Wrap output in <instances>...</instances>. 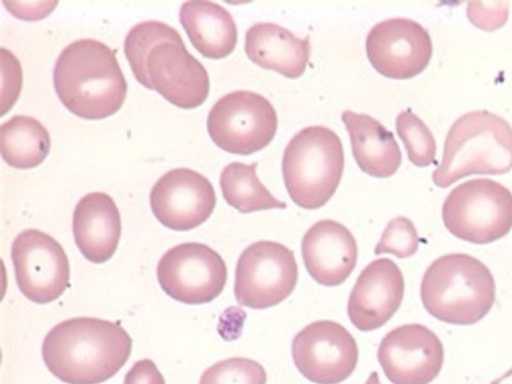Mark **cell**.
<instances>
[{
	"label": "cell",
	"instance_id": "6da1fadb",
	"mask_svg": "<svg viewBox=\"0 0 512 384\" xmlns=\"http://www.w3.org/2000/svg\"><path fill=\"white\" fill-rule=\"evenodd\" d=\"M124 53L136 80L171 104L194 109L207 99L208 72L170 25L156 20L134 25L126 35Z\"/></svg>",
	"mask_w": 512,
	"mask_h": 384
},
{
	"label": "cell",
	"instance_id": "7a4b0ae2",
	"mask_svg": "<svg viewBox=\"0 0 512 384\" xmlns=\"http://www.w3.org/2000/svg\"><path fill=\"white\" fill-rule=\"evenodd\" d=\"M131 349L132 339L119 324L75 317L46 334L42 357L48 370L67 384H99L124 366Z\"/></svg>",
	"mask_w": 512,
	"mask_h": 384
},
{
	"label": "cell",
	"instance_id": "3957f363",
	"mask_svg": "<svg viewBox=\"0 0 512 384\" xmlns=\"http://www.w3.org/2000/svg\"><path fill=\"white\" fill-rule=\"evenodd\" d=\"M53 83L62 104L74 115L104 119L124 103L127 83L115 51L95 39H79L59 54Z\"/></svg>",
	"mask_w": 512,
	"mask_h": 384
},
{
	"label": "cell",
	"instance_id": "277c9868",
	"mask_svg": "<svg viewBox=\"0 0 512 384\" xmlns=\"http://www.w3.org/2000/svg\"><path fill=\"white\" fill-rule=\"evenodd\" d=\"M420 295L434 318L472 325L484 318L495 301V281L488 267L464 253L435 259L424 272Z\"/></svg>",
	"mask_w": 512,
	"mask_h": 384
},
{
	"label": "cell",
	"instance_id": "5b68a950",
	"mask_svg": "<svg viewBox=\"0 0 512 384\" xmlns=\"http://www.w3.org/2000/svg\"><path fill=\"white\" fill-rule=\"evenodd\" d=\"M512 168V128L500 116L473 111L451 126L440 166L433 172L436 186L446 188L471 174L501 175Z\"/></svg>",
	"mask_w": 512,
	"mask_h": 384
},
{
	"label": "cell",
	"instance_id": "8992f818",
	"mask_svg": "<svg viewBox=\"0 0 512 384\" xmlns=\"http://www.w3.org/2000/svg\"><path fill=\"white\" fill-rule=\"evenodd\" d=\"M344 170V151L338 135L325 126H309L289 141L282 174L292 201L313 210L334 195Z\"/></svg>",
	"mask_w": 512,
	"mask_h": 384
},
{
	"label": "cell",
	"instance_id": "52a82bcc",
	"mask_svg": "<svg viewBox=\"0 0 512 384\" xmlns=\"http://www.w3.org/2000/svg\"><path fill=\"white\" fill-rule=\"evenodd\" d=\"M442 220L447 230L461 240L494 242L512 228V193L491 179L468 180L446 197Z\"/></svg>",
	"mask_w": 512,
	"mask_h": 384
},
{
	"label": "cell",
	"instance_id": "ba28073f",
	"mask_svg": "<svg viewBox=\"0 0 512 384\" xmlns=\"http://www.w3.org/2000/svg\"><path fill=\"white\" fill-rule=\"evenodd\" d=\"M212 141L222 150L249 155L265 148L277 130V114L264 96L237 90L222 96L207 117Z\"/></svg>",
	"mask_w": 512,
	"mask_h": 384
},
{
	"label": "cell",
	"instance_id": "9c48e42d",
	"mask_svg": "<svg viewBox=\"0 0 512 384\" xmlns=\"http://www.w3.org/2000/svg\"><path fill=\"white\" fill-rule=\"evenodd\" d=\"M297 280L298 266L292 250L278 242L257 241L238 258L234 295L241 306L267 309L284 301Z\"/></svg>",
	"mask_w": 512,
	"mask_h": 384
},
{
	"label": "cell",
	"instance_id": "30bf717a",
	"mask_svg": "<svg viewBox=\"0 0 512 384\" xmlns=\"http://www.w3.org/2000/svg\"><path fill=\"white\" fill-rule=\"evenodd\" d=\"M157 278L162 290L184 304L213 301L223 291L227 267L211 247L198 242L178 244L161 257Z\"/></svg>",
	"mask_w": 512,
	"mask_h": 384
},
{
	"label": "cell",
	"instance_id": "8fae6325",
	"mask_svg": "<svg viewBox=\"0 0 512 384\" xmlns=\"http://www.w3.org/2000/svg\"><path fill=\"white\" fill-rule=\"evenodd\" d=\"M291 351L298 371L316 384L345 381L358 362L356 340L343 325L331 320L305 326L294 336Z\"/></svg>",
	"mask_w": 512,
	"mask_h": 384
},
{
	"label": "cell",
	"instance_id": "7c38bea8",
	"mask_svg": "<svg viewBox=\"0 0 512 384\" xmlns=\"http://www.w3.org/2000/svg\"><path fill=\"white\" fill-rule=\"evenodd\" d=\"M11 259L18 288L32 302H52L69 285L70 266L64 249L40 230L19 233L11 246Z\"/></svg>",
	"mask_w": 512,
	"mask_h": 384
},
{
	"label": "cell",
	"instance_id": "4fadbf2b",
	"mask_svg": "<svg viewBox=\"0 0 512 384\" xmlns=\"http://www.w3.org/2000/svg\"><path fill=\"white\" fill-rule=\"evenodd\" d=\"M429 33L408 18H391L377 23L366 38V54L381 75L409 79L420 74L432 57Z\"/></svg>",
	"mask_w": 512,
	"mask_h": 384
},
{
	"label": "cell",
	"instance_id": "5bb4252c",
	"mask_svg": "<svg viewBox=\"0 0 512 384\" xmlns=\"http://www.w3.org/2000/svg\"><path fill=\"white\" fill-rule=\"evenodd\" d=\"M377 358L393 384H429L440 373L444 349L428 327L411 323L389 331L381 340Z\"/></svg>",
	"mask_w": 512,
	"mask_h": 384
},
{
	"label": "cell",
	"instance_id": "9a60e30c",
	"mask_svg": "<svg viewBox=\"0 0 512 384\" xmlns=\"http://www.w3.org/2000/svg\"><path fill=\"white\" fill-rule=\"evenodd\" d=\"M216 195L202 174L175 168L163 174L150 192V206L156 219L175 231H188L203 224L213 213Z\"/></svg>",
	"mask_w": 512,
	"mask_h": 384
},
{
	"label": "cell",
	"instance_id": "2e32d148",
	"mask_svg": "<svg viewBox=\"0 0 512 384\" xmlns=\"http://www.w3.org/2000/svg\"><path fill=\"white\" fill-rule=\"evenodd\" d=\"M404 288V277L393 260H373L361 271L349 295L351 323L360 331L382 327L399 309Z\"/></svg>",
	"mask_w": 512,
	"mask_h": 384
},
{
	"label": "cell",
	"instance_id": "e0dca14e",
	"mask_svg": "<svg viewBox=\"0 0 512 384\" xmlns=\"http://www.w3.org/2000/svg\"><path fill=\"white\" fill-rule=\"evenodd\" d=\"M301 253L309 275L319 284L333 287L345 282L357 262V243L347 227L320 220L304 234Z\"/></svg>",
	"mask_w": 512,
	"mask_h": 384
},
{
	"label": "cell",
	"instance_id": "ac0fdd59",
	"mask_svg": "<svg viewBox=\"0 0 512 384\" xmlns=\"http://www.w3.org/2000/svg\"><path fill=\"white\" fill-rule=\"evenodd\" d=\"M73 236L82 255L101 264L115 253L121 235L119 210L111 196L104 192L84 195L76 204Z\"/></svg>",
	"mask_w": 512,
	"mask_h": 384
},
{
	"label": "cell",
	"instance_id": "d6986e66",
	"mask_svg": "<svg viewBox=\"0 0 512 384\" xmlns=\"http://www.w3.org/2000/svg\"><path fill=\"white\" fill-rule=\"evenodd\" d=\"M244 48L254 64L290 79L304 73L310 55L309 37L301 39L269 22L256 23L246 31Z\"/></svg>",
	"mask_w": 512,
	"mask_h": 384
},
{
	"label": "cell",
	"instance_id": "ffe728a7",
	"mask_svg": "<svg viewBox=\"0 0 512 384\" xmlns=\"http://www.w3.org/2000/svg\"><path fill=\"white\" fill-rule=\"evenodd\" d=\"M341 118L349 133L352 153L359 168L377 178L392 176L402 160L393 133L367 114L344 111Z\"/></svg>",
	"mask_w": 512,
	"mask_h": 384
},
{
	"label": "cell",
	"instance_id": "44dd1931",
	"mask_svg": "<svg viewBox=\"0 0 512 384\" xmlns=\"http://www.w3.org/2000/svg\"><path fill=\"white\" fill-rule=\"evenodd\" d=\"M179 20L193 47L204 57L221 59L237 44V27L231 14L210 1H189L181 5Z\"/></svg>",
	"mask_w": 512,
	"mask_h": 384
},
{
	"label": "cell",
	"instance_id": "7402d4cb",
	"mask_svg": "<svg viewBox=\"0 0 512 384\" xmlns=\"http://www.w3.org/2000/svg\"><path fill=\"white\" fill-rule=\"evenodd\" d=\"M50 136L35 118L16 115L1 125V155L17 169H31L40 165L50 150Z\"/></svg>",
	"mask_w": 512,
	"mask_h": 384
},
{
	"label": "cell",
	"instance_id": "603a6c76",
	"mask_svg": "<svg viewBox=\"0 0 512 384\" xmlns=\"http://www.w3.org/2000/svg\"><path fill=\"white\" fill-rule=\"evenodd\" d=\"M257 163L232 162L220 175L225 201L241 213L267 209H285L287 204L275 198L256 174Z\"/></svg>",
	"mask_w": 512,
	"mask_h": 384
},
{
	"label": "cell",
	"instance_id": "cb8c5ba5",
	"mask_svg": "<svg viewBox=\"0 0 512 384\" xmlns=\"http://www.w3.org/2000/svg\"><path fill=\"white\" fill-rule=\"evenodd\" d=\"M396 130L404 143L408 159L417 167L432 164L436 155V142L426 124L410 110L396 118Z\"/></svg>",
	"mask_w": 512,
	"mask_h": 384
},
{
	"label": "cell",
	"instance_id": "d4e9b609",
	"mask_svg": "<svg viewBox=\"0 0 512 384\" xmlns=\"http://www.w3.org/2000/svg\"><path fill=\"white\" fill-rule=\"evenodd\" d=\"M264 367L255 360L232 357L207 368L199 384H266Z\"/></svg>",
	"mask_w": 512,
	"mask_h": 384
},
{
	"label": "cell",
	"instance_id": "484cf974",
	"mask_svg": "<svg viewBox=\"0 0 512 384\" xmlns=\"http://www.w3.org/2000/svg\"><path fill=\"white\" fill-rule=\"evenodd\" d=\"M418 245L419 238L412 221L400 216L387 224L375 246L374 253L375 255L389 253L398 258H406L417 252Z\"/></svg>",
	"mask_w": 512,
	"mask_h": 384
},
{
	"label": "cell",
	"instance_id": "4316f807",
	"mask_svg": "<svg viewBox=\"0 0 512 384\" xmlns=\"http://www.w3.org/2000/svg\"><path fill=\"white\" fill-rule=\"evenodd\" d=\"M2 99L1 115H4L18 99L22 85V71L19 61L5 48H1Z\"/></svg>",
	"mask_w": 512,
	"mask_h": 384
},
{
	"label": "cell",
	"instance_id": "83f0119b",
	"mask_svg": "<svg viewBox=\"0 0 512 384\" xmlns=\"http://www.w3.org/2000/svg\"><path fill=\"white\" fill-rule=\"evenodd\" d=\"M508 5L501 2H468L467 15L478 28L493 31L501 27L508 18Z\"/></svg>",
	"mask_w": 512,
	"mask_h": 384
},
{
	"label": "cell",
	"instance_id": "f1b7e54d",
	"mask_svg": "<svg viewBox=\"0 0 512 384\" xmlns=\"http://www.w3.org/2000/svg\"><path fill=\"white\" fill-rule=\"evenodd\" d=\"M124 384H165V380L152 360L141 359L126 373Z\"/></svg>",
	"mask_w": 512,
	"mask_h": 384
},
{
	"label": "cell",
	"instance_id": "f546056e",
	"mask_svg": "<svg viewBox=\"0 0 512 384\" xmlns=\"http://www.w3.org/2000/svg\"><path fill=\"white\" fill-rule=\"evenodd\" d=\"M365 384H381L377 371H373L370 374Z\"/></svg>",
	"mask_w": 512,
	"mask_h": 384
},
{
	"label": "cell",
	"instance_id": "4dcf8cb0",
	"mask_svg": "<svg viewBox=\"0 0 512 384\" xmlns=\"http://www.w3.org/2000/svg\"><path fill=\"white\" fill-rule=\"evenodd\" d=\"M511 373H512V370H511L508 374H511ZM508 374H507V375H508Z\"/></svg>",
	"mask_w": 512,
	"mask_h": 384
}]
</instances>
